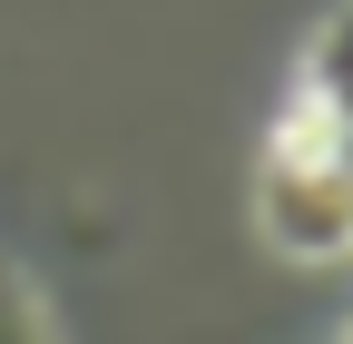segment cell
I'll return each mask as SVG.
<instances>
[{
	"instance_id": "cell-1",
	"label": "cell",
	"mask_w": 353,
	"mask_h": 344,
	"mask_svg": "<svg viewBox=\"0 0 353 344\" xmlns=\"http://www.w3.org/2000/svg\"><path fill=\"white\" fill-rule=\"evenodd\" d=\"M255 227L275 236L285 256H353V178H343V148H334V118L314 99H285L275 138H265L255 167Z\"/></svg>"
},
{
	"instance_id": "cell-2",
	"label": "cell",
	"mask_w": 353,
	"mask_h": 344,
	"mask_svg": "<svg viewBox=\"0 0 353 344\" xmlns=\"http://www.w3.org/2000/svg\"><path fill=\"white\" fill-rule=\"evenodd\" d=\"M294 89L334 118V148H343V178H353V10H334V20L314 30V50H304V79H294Z\"/></svg>"
},
{
	"instance_id": "cell-3",
	"label": "cell",
	"mask_w": 353,
	"mask_h": 344,
	"mask_svg": "<svg viewBox=\"0 0 353 344\" xmlns=\"http://www.w3.org/2000/svg\"><path fill=\"white\" fill-rule=\"evenodd\" d=\"M0 344H59V325H50V305H39V285L0 256Z\"/></svg>"
},
{
	"instance_id": "cell-4",
	"label": "cell",
	"mask_w": 353,
	"mask_h": 344,
	"mask_svg": "<svg viewBox=\"0 0 353 344\" xmlns=\"http://www.w3.org/2000/svg\"><path fill=\"white\" fill-rule=\"evenodd\" d=\"M343 344H353V334H343Z\"/></svg>"
}]
</instances>
